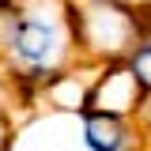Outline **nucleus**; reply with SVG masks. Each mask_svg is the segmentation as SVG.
<instances>
[{"mask_svg":"<svg viewBox=\"0 0 151 151\" xmlns=\"http://www.w3.org/2000/svg\"><path fill=\"white\" fill-rule=\"evenodd\" d=\"M68 15L79 60L91 68L125 60L147 30L140 4L125 0H68Z\"/></svg>","mask_w":151,"mask_h":151,"instance_id":"f257e3e1","label":"nucleus"},{"mask_svg":"<svg viewBox=\"0 0 151 151\" xmlns=\"http://www.w3.org/2000/svg\"><path fill=\"white\" fill-rule=\"evenodd\" d=\"M147 102L144 87L136 83V76L125 60L117 64H102L94 68V79H91V94H87V110H98V113H113V117H140Z\"/></svg>","mask_w":151,"mask_h":151,"instance_id":"f03ea898","label":"nucleus"},{"mask_svg":"<svg viewBox=\"0 0 151 151\" xmlns=\"http://www.w3.org/2000/svg\"><path fill=\"white\" fill-rule=\"evenodd\" d=\"M76 132H79V147L83 151H151L140 121H132V117L83 110L76 117Z\"/></svg>","mask_w":151,"mask_h":151,"instance_id":"7ed1b4c3","label":"nucleus"},{"mask_svg":"<svg viewBox=\"0 0 151 151\" xmlns=\"http://www.w3.org/2000/svg\"><path fill=\"white\" fill-rule=\"evenodd\" d=\"M125 64L132 68V76H136V83L144 87V94L151 98V30H144V38L132 45V53L125 57Z\"/></svg>","mask_w":151,"mask_h":151,"instance_id":"20e7f679","label":"nucleus"},{"mask_svg":"<svg viewBox=\"0 0 151 151\" xmlns=\"http://www.w3.org/2000/svg\"><path fill=\"white\" fill-rule=\"evenodd\" d=\"M136 121H140V129H144V136H147V144H151V98L144 102V110H140Z\"/></svg>","mask_w":151,"mask_h":151,"instance_id":"39448f33","label":"nucleus"},{"mask_svg":"<svg viewBox=\"0 0 151 151\" xmlns=\"http://www.w3.org/2000/svg\"><path fill=\"white\" fill-rule=\"evenodd\" d=\"M125 4H140V0H125Z\"/></svg>","mask_w":151,"mask_h":151,"instance_id":"423d86ee","label":"nucleus"}]
</instances>
